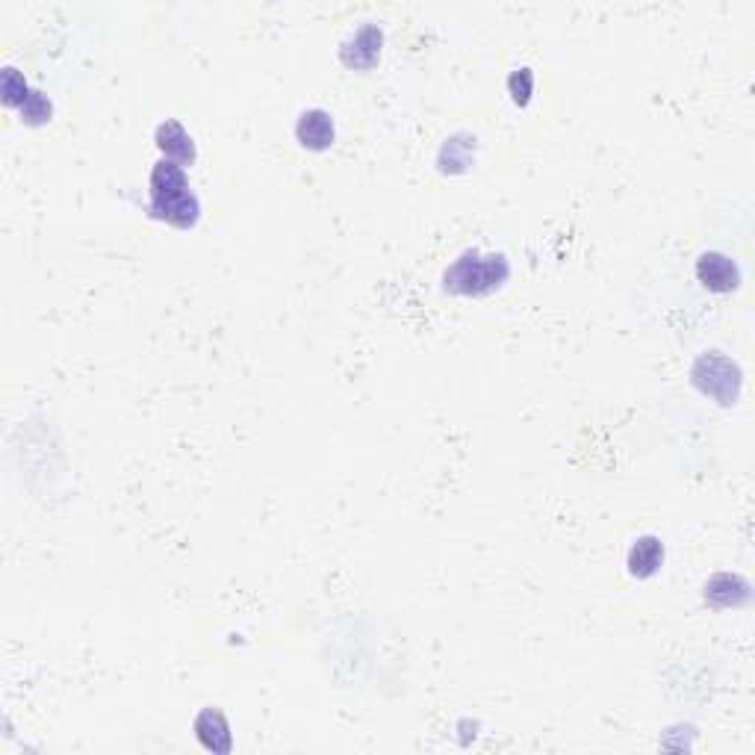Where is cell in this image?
<instances>
[{
  "label": "cell",
  "instance_id": "9",
  "mask_svg": "<svg viewBox=\"0 0 755 755\" xmlns=\"http://www.w3.org/2000/svg\"><path fill=\"white\" fill-rule=\"evenodd\" d=\"M192 732L199 737V744L208 749V753H231L234 749V735H231V723H227L225 711L219 705H208L201 709L192 720Z\"/></svg>",
  "mask_w": 755,
  "mask_h": 755
},
{
  "label": "cell",
  "instance_id": "3",
  "mask_svg": "<svg viewBox=\"0 0 755 755\" xmlns=\"http://www.w3.org/2000/svg\"><path fill=\"white\" fill-rule=\"evenodd\" d=\"M691 384L720 407H732L737 405L741 390H744V369L723 351H702L700 358L693 360Z\"/></svg>",
  "mask_w": 755,
  "mask_h": 755
},
{
  "label": "cell",
  "instance_id": "10",
  "mask_svg": "<svg viewBox=\"0 0 755 755\" xmlns=\"http://www.w3.org/2000/svg\"><path fill=\"white\" fill-rule=\"evenodd\" d=\"M667 549L664 540L658 534H640V538L631 540L629 552H626V566H629V576L647 582L664 566Z\"/></svg>",
  "mask_w": 755,
  "mask_h": 755
},
{
  "label": "cell",
  "instance_id": "11",
  "mask_svg": "<svg viewBox=\"0 0 755 755\" xmlns=\"http://www.w3.org/2000/svg\"><path fill=\"white\" fill-rule=\"evenodd\" d=\"M476 157L478 139L472 134H467V130H460V134H451L449 139L440 145V151H437V169H440L443 174H464V171H469L476 166Z\"/></svg>",
  "mask_w": 755,
  "mask_h": 755
},
{
  "label": "cell",
  "instance_id": "4",
  "mask_svg": "<svg viewBox=\"0 0 755 755\" xmlns=\"http://www.w3.org/2000/svg\"><path fill=\"white\" fill-rule=\"evenodd\" d=\"M381 54H384V30L372 21L360 24L340 45V63L349 72H372L381 63Z\"/></svg>",
  "mask_w": 755,
  "mask_h": 755
},
{
  "label": "cell",
  "instance_id": "6",
  "mask_svg": "<svg viewBox=\"0 0 755 755\" xmlns=\"http://www.w3.org/2000/svg\"><path fill=\"white\" fill-rule=\"evenodd\" d=\"M702 603L717 612L726 608H744L753 603V585L741 573H714L702 585Z\"/></svg>",
  "mask_w": 755,
  "mask_h": 755
},
{
  "label": "cell",
  "instance_id": "7",
  "mask_svg": "<svg viewBox=\"0 0 755 755\" xmlns=\"http://www.w3.org/2000/svg\"><path fill=\"white\" fill-rule=\"evenodd\" d=\"M153 145H157V151L162 153V160L178 162L183 169H187V166H195V160H199L195 139H192V134H189L187 127L180 125L178 118H166V121L157 125V130H153Z\"/></svg>",
  "mask_w": 755,
  "mask_h": 755
},
{
  "label": "cell",
  "instance_id": "8",
  "mask_svg": "<svg viewBox=\"0 0 755 755\" xmlns=\"http://www.w3.org/2000/svg\"><path fill=\"white\" fill-rule=\"evenodd\" d=\"M296 142L307 151H328L337 142V125L331 113L322 107L301 109L296 118Z\"/></svg>",
  "mask_w": 755,
  "mask_h": 755
},
{
  "label": "cell",
  "instance_id": "1",
  "mask_svg": "<svg viewBox=\"0 0 755 755\" xmlns=\"http://www.w3.org/2000/svg\"><path fill=\"white\" fill-rule=\"evenodd\" d=\"M145 210L153 222H166L178 231H192L199 225L201 201L189 183L183 166L169 160H160L153 166L151 178H148V208Z\"/></svg>",
  "mask_w": 755,
  "mask_h": 755
},
{
  "label": "cell",
  "instance_id": "13",
  "mask_svg": "<svg viewBox=\"0 0 755 755\" xmlns=\"http://www.w3.org/2000/svg\"><path fill=\"white\" fill-rule=\"evenodd\" d=\"M19 116H21V121H24V125L42 127V125H47L51 118H54V104H51V98H47L45 92L33 89L28 95V100H24V107L19 109Z\"/></svg>",
  "mask_w": 755,
  "mask_h": 755
},
{
  "label": "cell",
  "instance_id": "2",
  "mask_svg": "<svg viewBox=\"0 0 755 755\" xmlns=\"http://www.w3.org/2000/svg\"><path fill=\"white\" fill-rule=\"evenodd\" d=\"M511 278V260L504 254H481L467 248L443 272V293L464 298H485L502 289Z\"/></svg>",
  "mask_w": 755,
  "mask_h": 755
},
{
  "label": "cell",
  "instance_id": "12",
  "mask_svg": "<svg viewBox=\"0 0 755 755\" xmlns=\"http://www.w3.org/2000/svg\"><path fill=\"white\" fill-rule=\"evenodd\" d=\"M0 92H3V104H7V107L21 109L30 92H33V86H30L28 77H24L19 68L7 65V68H3V77H0Z\"/></svg>",
  "mask_w": 755,
  "mask_h": 755
},
{
  "label": "cell",
  "instance_id": "14",
  "mask_svg": "<svg viewBox=\"0 0 755 755\" xmlns=\"http://www.w3.org/2000/svg\"><path fill=\"white\" fill-rule=\"evenodd\" d=\"M508 95H511V100L517 107H529L531 98H534V72H531L529 65L513 68V72L508 74Z\"/></svg>",
  "mask_w": 755,
  "mask_h": 755
},
{
  "label": "cell",
  "instance_id": "5",
  "mask_svg": "<svg viewBox=\"0 0 755 755\" xmlns=\"http://www.w3.org/2000/svg\"><path fill=\"white\" fill-rule=\"evenodd\" d=\"M693 275H696V280H700L709 293H720V296L735 293V289H741V284H744L741 266L723 252H702L700 257H696Z\"/></svg>",
  "mask_w": 755,
  "mask_h": 755
}]
</instances>
